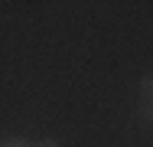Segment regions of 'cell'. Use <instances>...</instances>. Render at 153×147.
I'll return each mask as SVG.
<instances>
[{
    "mask_svg": "<svg viewBox=\"0 0 153 147\" xmlns=\"http://www.w3.org/2000/svg\"><path fill=\"white\" fill-rule=\"evenodd\" d=\"M140 108H153V75L140 79Z\"/></svg>",
    "mask_w": 153,
    "mask_h": 147,
    "instance_id": "obj_1",
    "label": "cell"
},
{
    "mask_svg": "<svg viewBox=\"0 0 153 147\" xmlns=\"http://www.w3.org/2000/svg\"><path fill=\"white\" fill-rule=\"evenodd\" d=\"M0 147H33V144H26L23 137H7V141H0Z\"/></svg>",
    "mask_w": 153,
    "mask_h": 147,
    "instance_id": "obj_2",
    "label": "cell"
},
{
    "mask_svg": "<svg viewBox=\"0 0 153 147\" xmlns=\"http://www.w3.org/2000/svg\"><path fill=\"white\" fill-rule=\"evenodd\" d=\"M33 147H62V144H59V141H52V137H42L39 144H33Z\"/></svg>",
    "mask_w": 153,
    "mask_h": 147,
    "instance_id": "obj_3",
    "label": "cell"
},
{
    "mask_svg": "<svg viewBox=\"0 0 153 147\" xmlns=\"http://www.w3.org/2000/svg\"><path fill=\"white\" fill-rule=\"evenodd\" d=\"M140 118H143V121H150V124H153V108H140Z\"/></svg>",
    "mask_w": 153,
    "mask_h": 147,
    "instance_id": "obj_4",
    "label": "cell"
}]
</instances>
